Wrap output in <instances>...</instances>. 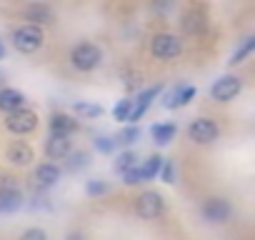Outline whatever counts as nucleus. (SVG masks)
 <instances>
[{"label": "nucleus", "instance_id": "f257e3e1", "mask_svg": "<svg viewBox=\"0 0 255 240\" xmlns=\"http://www.w3.org/2000/svg\"><path fill=\"white\" fill-rule=\"evenodd\" d=\"M13 45H15L18 53L33 55V53H38L45 45V30L38 28V25H28L25 23V25L13 30Z\"/></svg>", "mask_w": 255, "mask_h": 240}, {"label": "nucleus", "instance_id": "f03ea898", "mask_svg": "<svg viewBox=\"0 0 255 240\" xmlns=\"http://www.w3.org/2000/svg\"><path fill=\"white\" fill-rule=\"evenodd\" d=\"M103 60V53L95 43H80L70 50V65L78 73H93Z\"/></svg>", "mask_w": 255, "mask_h": 240}, {"label": "nucleus", "instance_id": "7ed1b4c3", "mask_svg": "<svg viewBox=\"0 0 255 240\" xmlns=\"http://www.w3.org/2000/svg\"><path fill=\"white\" fill-rule=\"evenodd\" d=\"M38 128V113L30 108H18L5 115V130L10 135H30Z\"/></svg>", "mask_w": 255, "mask_h": 240}, {"label": "nucleus", "instance_id": "20e7f679", "mask_svg": "<svg viewBox=\"0 0 255 240\" xmlns=\"http://www.w3.org/2000/svg\"><path fill=\"white\" fill-rule=\"evenodd\" d=\"M150 53H153V58L165 60V63L175 60L183 53V40L173 33H155L150 38Z\"/></svg>", "mask_w": 255, "mask_h": 240}, {"label": "nucleus", "instance_id": "39448f33", "mask_svg": "<svg viewBox=\"0 0 255 240\" xmlns=\"http://www.w3.org/2000/svg\"><path fill=\"white\" fill-rule=\"evenodd\" d=\"M218 135H220L218 123L210 120V118H195V120H190V125H188V138L193 143H198V145H210V143L218 140Z\"/></svg>", "mask_w": 255, "mask_h": 240}, {"label": "nucleus", "instance_id": "423d86ee", "mask_svg": "<svg viewBox=\"0 0 255 240\" xmlns=\"http://www.w3.org/2000/svg\"><path fill=\"white\" fill-rule=\"evenodd\" d=\"M135 213L143 218V220H155L165 213V200L158 190H145L138 195L135 200Z\"/></svg>", "mask_w": 255, "mask_h": 240}, {"label": "nucleus", "instance_id": "0eeeda50", "mask_svg": "<svg viewBox=\"0 0 255 240\" xmlns=\"http://www.w3.org/2000/svg\"><path fill=\"white\" fill-rule=\"evenodd\" d=\"M240 90H243V78L240 75H223L210 85V98L215 103H230Z\"/></svg>", "mask_w": 255, "mask_h": 240}, {"label": "nucleus", "instance_id": "6e6552de", "mask_svg": "<svg viewBox=\"0 0 255 240\" xmlns=\"http://www.w3.org/2000/svg\"><path fill=\"white\" fill-rule=\"evenodd\" d=\"M58 180H60V168H58L55 163H40V165L35 168L33 178H30L33 190H38V193L50 190V188H53Z\"/></svg>", "mask_w": 255, "mask_h": 240}, {"label": "nucleus", "instance_id": "1a4fd4ad", "mask_svg": "<svg viewBox=\"0 0 255 240\" xmlns=\"http://www.w3.org/2000/svg\"><path fill=\"white\" fill-rule=\"evenodd\" d=\"M23 205V193L18 190L13 178L0 180V213H13Z\"/></svg>", "mask_w": 255, "mask_h": 240}, {"label": "nucleus", "instance_id": "9d476101", "mask_svg": "<svg viewBox=\"0 0 255 240\" xmlns=\"http://www.w3.org/2000/svg\"><path fill=\"white\" fill-rule=\"evenodd\" d=\"M160 85H155V88H145V90H140L138 95H135V100H133V108H130V113H128V120H130V123L135 125L138 120L145 115V110L150 108V103L160 95Z\"/></svg>", "mask_w": 255, "mask_h": 240}, {"label": "nucleus", "instance_id": "9b49d317", "mask_svg": "<svg viewBox=\"0 0 255 240\" xmlns=\"http://www.w3.org/2000/svg\"><path fill=\"white\" fill-rule=\"evenodd\" d=\"M230 203L225 198H208L203 203V218L208 223H225L230 218Z\"/></svg>", "mask_w": 255, "mask_h": 240}, {"label": "nucleus", "instance_id": "f8f14e48", "mask_svg": "<svg viewBox=\"0 0 255 240\" xmlns=\"http://www.w3.org/2000/svg\"><path fill=\"white\" fill-rule=\"evenodd\" d=\"M33 158H35L33 148H30L28 143H23V140H13V143L5 148V160H8L10 165L23 168V165H30Z\"/></svg>", "mask_w": 255, "mask_h": 240}, {"label": "nucleus", "instance_id": "ddd939ff", "mask_svg": "<svg viewBox=\"0 0 255 240\" xmlns=\"http://www.w3.org/2000/svg\"><path fill=\"white\" fill-rule=\"evenodd\" d=\"M45 158L48 160H63L70 150H73V140H70V135H50L48 140H45Z\"/></svg>", "mask_w": 255, "mask_h": 240}, {"label": "nucleus", "instance_id": "4468645a", "mask_svg": "<svg viewBox=\"0 0 255 240\" xmlns=\"http://www.w3.org/2000/svg\"><path fill=\"white\" fill-rule=\"evenodd\" d=\"M48 128H50V135H73L78 130V120L68 113H53L48 120Z\"/></svg>", "mask_w": 255, "mask_h": 240}, {"label": "nucleus", "instance_id": "2eb2a0df", "mask_svg": "<svg viewBox=\"0 0 255 240\" xmlns=\"http://www.w3.org/2000/svg\"><path fill=\"white\" fill-rule=\"evenodd\" d=\"M23 18L28 20V25H38V28H43V25H48V23L55 20L50 5H45V3H30V5L25 8Z\"/></svg>", "mask_w": 255, "mask_h": 240}, {"label": "nucleus", "instance_id": "dca6fc26", "mask_svg": "<svg viewBox=\"0 0 255 240\" xmlns=\"http://www.w3.org/2000/svg\"><path fill=\"white\" fill-rule=\"evenodd\" d=\"M195 88L193 85H175V88H170V93L165 95V100H163V105L168 108V110H175V108H183V105H188L193 98H195Z\"/></svg>", "mask_w": 255, "mask_h": 240}, {"label": "nucleus", "instance_id": "f3484780", "mask_svg": "<svg viewBox=\"0 0 255 240\" xmlns=\"http://www.w3.org/2000/svg\"><path fill=\"white\" fill-rule=\"evenodd\" d=\"M18 108H25V95L15 88H0V110L8 115Z\"/></svg>", "mask_w": 255, "mask_h": 240}, {"label": "nucleus", "instance_id": "a211bd4d", "mask_svg": "<svg viewBox=\"0 0 255 240\" xmlns=\"http://www.w3.org/2000/svg\"><path fill=\"white\" fill-rule=\"evenodd\" d=\"M183 30H185L188 35H200V33L205 30V15H203L200 10L190 8V10L183 15Z\"/></svg>", "mask_w": 255, "mask_h": 240}, {"label": "nucleus", "instance_id": "6ab92c4d", "mask_svg": "<svg viewBox=\"0 0 255 240\" xmlns=\"http://www.w3.org/2000/svg\"><path fill=\"white\" fill-rule=\"evenodd\" d=\"M163 160H165V158H160V155L155 153V155H150L148 160H143V165H138V170H140V178H143V183H145V180H153V178H158V175H160Z\"/></svg>", "mask_w": 255, "mask_h": 240}, {"label": "nucleus", "instance_id": "aec40b11", "mask_svg": "<svg viewBox=\"0 0 255 240\" xmlns=\"http://www.w3.org/2000/svg\"><path fill=\"white\" fill-rule=\"evenodd\" d=\"M153 140L158 143V145H168L173 138H175V133H178V128H175V123H158V125H153Z\"/></svg>", "mask_w": 255, "mask_h": 240}, {"label": "nucleus", "instance_id": "412c9836", "mask_svg": "<svg viewBox=\"0 0 255 240\" xmlns=\"http://www.w3.org/2000/svg\"><path fill=\"white\" fill-rule=\"evenodd\" d=\"M253 48H255V38H253V35H248V38H245V40L233 50V55H230V60H228V63H230V65H240V63L253 53Z\"/></svg>", "mask_w": 255, "mask_h": 240}, {"label": "nucleus", "instance_id": "4be33fe9", "mask_svg": "<svg viewBox=\"0 0 255 240\" xmlns=\"http://www.w3.org/2000/svg\"><path fill=\"white\" fill-rule=\"evenodd\" d=\"M138 138H140V128H138V125H130V128L120 130V133L113 138V143H115V145H123V148H128V145H133Z\"/></svg>", "mask_w": 255, "mask_h": 240}, {"label": "nucleus", "instance_id": "5701e85b", "mask_svg": "<svg viewBox=\"0 0 255 240\" xmlns=\"http://www.w3.org/2000/svg\"><path fill=\"white\" fill-rule=\"evenodd\" d=\"M68 160H65V168L70 170V173H78V170H83L85 165H88V153L85 150H70L68 155H65Z\"/></svg>", "mask_w": 255, "mask_h": 240}, {"label": "nucleus", "instance_id": "b1692460", "mask_svg": "<svg viewBox=\"0 0 255 240\" xmlns=\"http://www.w3.org/2000/svg\"><path fill=\"white\" fill-rule=\"evenodd\" d=\"M135 160H138V155H135L133 150H123V153L115 158V170H118V173L130 170V168H135V165H138Z\"/></svg>", "mask_w": 255, "mask_h": 240}, {"label": "nucleus", "instance_id": "393cba45", "mask_svg": "<svg viewBox=\"0 0 255 240\" xmlns=\"http://www.w3.org/2000/svg\"><path fill=\"white\" fill-rule=\"evenodd\" d=\"M75 115L78 118H100L103 115V108L95 105V103H75Z\"/></svg>", "mask_w": 255, "mask_h": 240}, {"label": "nucleus", "instance_id": "a878e982", "mask_svg": "<svg viewBox=\"0 0 255 240\" xmlns=\"http://www.w3.org/2000/svg\"><path fill=\"white\" fill-rule=\"evenodd\" d=\"M130 108H133V100H130V98L120 100V103L115 105V110H113L115 120H128V113H130Z\"/></svg>", "mask_w": 255, "mask_h": 240}, {"label": "nucleus", "instance_id": "bb28decb", "mask_svg": "<svg viewBox=\"0 0 255 240\" xmlns=\"http://www.w3.org/2000/svg\"><path fill=\"white\" fill-rule=\"evenodd\" d=\"M95 148H98L100 153H113V150H115V143H113L110 135H98V138H95Z\"/></svg>", "mask_w": 255, "mask_h": 240}, {"label": "nucleus", "instance_id": "cd10ccee", "mask_svg": "<svg viewBox=\"0 0 255 240\" xmlns=\"http://www.w3.org/2000/svg\"><path fill=\"white\" fill-rule=\"evenodd\" d=\"M160 178H163V183H175V165L170 163V160H163V168H160Z\"/></svg>", "mask_w": 255, "mask_h": 240}, {"label": "nucleus", "instance_id": "c85d7f7f", "mask_svg": "<svg viewBox=\"0 0 255 240\" xmlns=\"http://www.w3.org/2000/svg\"><path fill=\"white\" fill-rule=\"evenodd\" d=\"M123 183H125V185H138V183H143V178H140V170H138V165L123 173Z\"/></svg>", "mask_w": 255, "mask_h": 240}, {"label": "nucleus", "instance_id": "c756f323", "mask_svg": "<svg viewBox=\"0 0 255 240\" xmlns=\"http://www.w3.org/2000/svg\"><path fill=\"white\" fill-rule=\"evenodd\" d=\"M20 240H48V233H45L43 228H28V230L20 235Z\"/></svg>", "mask_w": 255, "mask_h": 240}, {"label": "nucleus", "instance_id": "7c9ffc66", "mask_svg": "<svg viewBox=\"0 0 255 240\" xmlns=\"http://www.w3.org/2000/svg\"><path fill=\"white\" fill-rule=\"evenodd\" d=\"M105 193H108V185L105 183H100V180L88 183V195H105Z\"/></svg>", "mask_w": 255, "mask_h": 240}, {"label": "nucleus", "instance_id": "2f4dec72", "mask_svg": "<svg viewBox=\"0 0 255 240\" xmlns=\"http://www.w3.org/2000/svg\"><path fill=\"white\" fill-rule=\"evenodd\" d=\"M68 240H85L83 233H68Z\"/></svg>", "mask_w": 255, "mask_h": 240}, {"label": "nucleus", "instance_id": "473e14b6", "mask_svg": "<svg viewBox=\"0 0 255 240\" xmlns=\"http://www.w3.org/2000/svg\"><path fill=\"white\" fill-rule=\"evenodd\" d=\"M5 58V45H3V40H0V60Z\"/></svg>", "mask_w": 255, "mask_h": 240}]
</instances>
